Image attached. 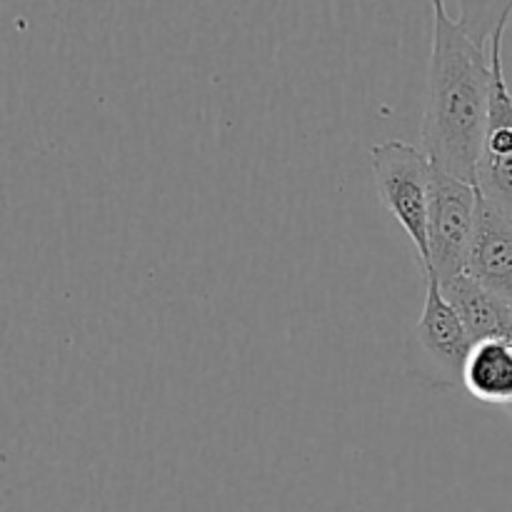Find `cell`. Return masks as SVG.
Listing matches in <instances>:
<instances>
[{
	"mask_svg": "<svg viewBox=\"0 0 512 512\" xmlns=\"http://www.w3.org/2000/svg\"><path fill=\"white\" fill-rule=\"evenodd\" d=\"M433 3H443V0H433Z\"/></svg>",
	"mask_w": 512,
	"mask_h": 512,
	"instance_id": "8fae6325",
	"label": "cell"
},
{
	"mask_svg": "<svg viewBox=\"0 0 512 512\" xmlns=\"http://www.w3.org/2000/svg\"><path fill=\"white\" fill-rule=\"evenodd\" d=\"M463 388L478 403L508 408L512 403V340L475 343L465 363Z\"/></svg>",
	"mask_w": 512,
	"mask_h": 512,
	"instance_id": "ba28073f",
	"label": "cell"
},
{
	"mask_svg": "<svg viewBox=\"0 0 512 512\" xmlns=\"http://www.w3.org/2000/svg\"><path fill=\"white\" fill-rule=\"evenodd\" d=\"M493 93V58L450 18L443 3H433V45L428 65L420 150L443 173L475 185L480 145Z\"/></svg>",
	"mask_w": 512,
	"mask_h": 512,
	"instance_id": "6da1fadb",
	"label": "cell"
},
{
	"mask_svg": "<svg viewBox=\"0 0 512 512\" xmlns=\"http://www.w3.org/2000/svg\"><path fill=\"white\" fill-rule=\"evenodd\" d=\"M503 38L505 30H500L490 40L493 93H490L488 123H485L483 145H480L475 185L483 198L512 213V93L503 68Z\"/></svg>",
	"mask_w": 512,
	"mask_h": 512,
	"instance_id": "5b68a950",
	"label": "cell"
},
{
	"mask_svg": "<svg viewBox=\"0 0 512 512\" xmlns=\"http://www.w3.org/2000/svg\"><path fill=\"white\" fill-rule=\"evenodd\" d=\"M473 345L463 320L445 300L438 278L425 275L423 313L405 340V373L430 390L463 388Z\"/></svg>",
	"mask_w": 512,
	"mask_h": 512,
	"instance_id": "7a4b0ae2",
	"label": "cell"
},
{
	"mask_svg": "<svg viewBox=\"0 0 512 512\" xmlns=\"http://www.w3.org/2000/svg\"><path fill=\"white\" fill-rule=\"evenodd\" d=\"M458 3L460 25L483 48H490V40L500 30H508L512 20V0H458Z\"/></svg>",
	"mask_w": 512,
	"mask_h": 512,
	"instance_id": "9c48e42d",
	"label": "cell"
},
{
	"mask_svg": "<svg viewBox=\"0 0 512 512\" xmlns=\"http://www.w3.org/2000/svg\"><path fill=\"white\" fill-rule=\"evenodd\" d=\"M478 185L443 173L433 165L428 205V265L423 275H435L438 283L465 273L478 223Z\"/></svg>",
	"mask_w": 512,
	"mask_h": 512,
	"instance_id": "277c9868",
	"label": "cell"
},
{
	"mask_svg": "<svg viewBox=\"0 0 512 512\" xmlns=\"http://www.w3.org/2000/svg\"><path fill=\"white\" fill-rule=\"evenodd\" d=\"M465 273L493 293L512 300V213L483 195Z\"/></svg>",
	"mask_w": 512,
	"mask_h": 512,
	"instance_id": "8992f818",
	"label": "cell"
},
{
	"mask_svg": "<svg viewBox=\"0 0 512 512\" xmlns=\"http://www.w3.org/2000/svg\"><path fill=\"white\" fill-rule=\"evenodd\" d=\"M440 290L463 320L473 343L512 340V300L488 290L468 273L440 283Z\"/></svg>",
	"mask_w": 512,
	"mask_h": 512,
	"instance_id": "52a82bcc",
	"label": "cell"
},
{
	"mask_svg": "<svg viewBox=\"0 0 512 512\" xmlns=\"http://www.w3.org/2000/svg\"><path fill=\"white\" fill-rule=\"evenodd\" d=\"M375 190L395 223L405 230L418 253L420 268L428 265V205L433 163L415 145L385 140L370 150Z\"/></svg>",
	"mask_w": 512,
	"mask_h": 512,
	"instance_id": "3957f363",
	"label": "cell"
},
{
	"mask_svg": "<svg viewBox=\"0 0 512 512\" xmlns=\"http://www.w3.org/2000/svg\"><path fill=\"white\" fill-rule=\"evenodd\" d=\"M505 413H508V415H510V420H512V403L508 405V408H505Z\"/></svg>",
	"mask_w": 512,
	"mask_h": 512,
	"instance_id": "30bf717a",
	"label": "cell"
}]
</instances>
